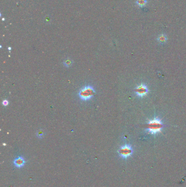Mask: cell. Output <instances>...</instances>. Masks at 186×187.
<instances>
[{"instance_id": "6da1fadb", "label": "cell", "mask_w": 186, "mask_h": 187, "mask_svg": "<svg viewBox=\"0 0 186 187\" xmlns=\"http://www.w3.org/2000/svg\"><path fill=\"white\" fill-rule=\"evenodd\" d=\"M164 125L162 120L158 117H156L152 120H149L147 124V127L146 130L152 135H156L161 132Z\"/></svg>"}, {"instance_id": "7a4b0ae2", "label": "cell", "mask_w": 186, "mask_h": 187, "mask_svg": "<svg viewBox=\"0 0 186 187\" xmlns=\"http://www.w3.org/2000/svg\"><path fill=\"white\" fill-rule=\"evenodd\" d=\"M95 93V90L92 86L86 85L80 89L78 95L81 100L88 101L93 98Z\"/></svg>"}, {"instance_id": "3957f363", "label": "cell", "mask_w": 186, "mask_h": 187, "mask_svg": "<svg viewBox=\"0 0 186 187\" xmlns=\"http://www.w3.org/2000/svg\"><path fill=\"white\" fill-rule=\"evenodd\" d=\"M119 156L124 159H126L131 157L133 154V149L132 146L129 145H125L121 147L118 151Z\"/></svg>"}, {"instance_id": "277c9868", "label": "cell", "mask_w": 186, "mask_h": 187, "mask_svg": "<svg viewBox=\"0 0 186 187\" xmlns=\"http://www.w3.org/2000/svg\"><path fill=\"white\" fill-rule=\"evenodd\" d=\"M135 92L138 96L142 98V97L146 95L148 92H149V89H148L147 87L145 84H142L135 88Z\"/></svg>"}, {"instance_id": "5b68a950", "label": "cell", "mask_w": 186, "mask_h": 187, "mask_svg": "<svg viewBox=\"0 0 186 187\" xmlns=\"http://www.w3.org/2000/svg\"><path fill=\"white\" fill-rule=\"evenodd\" d=\"M13 163H14V165L17 167L21 168L25 165L26 161L22 157H18L14 159Z\"/></svg>"}, {"instance_id": "8992f818", "label": "cell", "mask_w": 186, "mask_h": 187, "mask_svg": "<svg viewBox=\"0 0 186 187\" xmlns=\"http://www.w3.org/2000/svg\"><path fill=\"white\" fill-rule=\"evenodd\" d=\"M168 40L167 36L165 34H161L157 38V40L161 44H164Z\"/></svg>"}, {"instance_id": "52a82bcc", "label": "cell", "mask_w": 186, "mask_h": 187, "mask_svg": "<svg viewBox=\"0 0 186 187\" xmlns=\"http://www.w3.org/2000/svg\"><path fill=\"white\" fill-rule=\"evenodd\" d=\"M73 64V61L71 60V59H67L65 60L63 62V65L64 66L67 67H71Z\"/></svg>"}, {"instance_id": "ba28073f", "label": "cell", "mask_w": 186, "mask_h": 187, "mask_svg": "<svg viewBox=\"0 0 186 187\" xmlns=\"http://www.w3.org/2000/svg\"><path fill=\"white\" fill-rule=\"evenodd\" d=\"M136 3L139 7H142L145 6L146 4L147 0H137Z\"/></svg>"}, {"instance_id": "9c48e42d", "label": "cell", "mask_w": 186, "mask_h": 187, "mask_svg": "<svg viewBox=\"0 0 186 187\" xmlns=\"http://www.w3.org/2000/svg\"><path fill=\"white\" fill-rule=\"evenodd\" d=\"M44 132L42 130H38L37 132V136L38 138H43L44 136Z\"/></svg>"}, {"instance_id": "30bf717a", "label": "cell", "mask_w": 186, "mask_h": 187, "mask_svg": "<svg viewBox=\"0 0 186 187\" xmlns=\"http://www.w3.org/2000/svg\"><path fill=\"white\" fill-rule=\"evenodd\" d=\"M2 104H3L4 106H7L8 105V101L6 100H4L3 101V102H2Z\"/></svg>"}]
</instances>
